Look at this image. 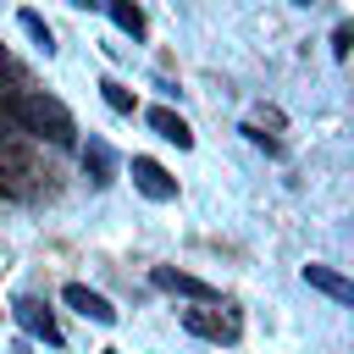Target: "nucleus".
I'll return each instance as SVG.
<instances>
[{
    "instance_id": "5",
    "label": "nucleus",
    "mask_w": 354,
    "mask_h": 354,
    "mask_svg": "<svg viewBox=\"0 0 354 354\" xmlns=\"http://www.w3.org/2000/svg\"><path fill=\"white\" fill-rule=\"evenodd\" d=\"M149 282H155L160 293H183V299H199V304H210V299H216V288H210V282H199V277H188V271H177V266H155V271H149Z\"/></svg>"
},
{
    "instance_id": "2",
    "label": "nucleus",
    "mask_w": 354,
    "mask_h": 354,
    "mask_svg": "<svg viewBox=\"0 0 354 354\" xmlns=\"http://www.w3.org/2000/svg\"><path fill=\"white\" fill-rule=\"evenodd\" d=\"M133 188H138L144 199H155V205L177 199V177H171L160 160H149V155H133Z\"/></svg>"
},
{
    "instance_id": "10",
    "label": "nucleus",
    "mask_w": 354,
    "mask_h": 354,
    "mask_svg": "<svg viewBox=\"0 0 354 354\" xmlns=\"http://www.w3.org/2000/svg\"><path fill=\"white\" fill-rule=\"evenodd\" d=\"M105 11H111V22L122 28V33H133V39H144V11L133 6V0H100Z\"/></svg>"
},
{
    "instance_id": "11",
    "label": "nucleus",
    "mask_w": 354,
    "mask_h": 354,
    "mask_svg": "<svg viewBox=\"0 0 354 354\" xmlns=\"http://www.w3.org/2000/svg\"><path fill=\"white\" fill-rule=\"evenodd\" d=\"M17 22H22V33H28V39H33V44H39V50H44V55H50V50H55V33H50V22H44V17H39V11H22V17H17Z\"/></svg>"
},
{
    "instance_id": "1",
    "label": "nucleus",
    "mask_w": 354,
    "mask_h": 354,
    "mask_svg": "<svg viewBox=\"0 0 354 354\" xmlns=\"http://www.w3.org/2000/svg\"><path fill=\"white\" fill-rule=\"evenodd\" d=\"M0 122L17 127L22 138H44V144H55V149L77 144L72 111H66L55 94H44V88H6V94H0Z\"/></svg>"
},
{
    "instance_id": "16",
    "label": "nucleus",
    "mask_w": 354,
    "mask_h": 354,
    "mask_svg": "<svg viewBox=\"0 0 354 354\" xmlns=\"http://www.w3.org/2000/svg\"><path fill=\"white\" fill-rule=\"evenodd\" d=\"M0 199H6V183H0Z\"/></svg>"
},
{
    "instance_id": "14",
    "label": "nucleus",
    "mask_w": 354,
    "mask_h": 354,
    "mask_svg": "<svg viewBox=\"0 0 354 354\" xmlns=\"http://www.w3.org/2000/svg\"><path fill=\"white\" fill-rule=\"evenodd\" d=\"M332 50L348 55V50H354V28H337V33H332Z\"/></svg>"
},
{
    "instance_id": "3",
    "label": "nucleus",
    "mask_w": 354,
    "mask_h": 354,
    "mask_svg": "<svg viewBox=\"0 0 354 354\" xmlns=\"http://www.w3.org/2000/svg\"><path fill=\"white\" fill-rule=\"evenodd\" d=\"M61 299H66V310H77L83 321H94V326H116V304H111L105 293L83 288V282H66V288H61Z\"/></svg>"
},
{
    "instance_id": "9",
    "label": "nucleus",
    "mask_w": 354,
    "mask_h": 354,
    "mask_svg": "<svg viewBox=\"0 0 354 354\" xmlns=\"http://www.w3.org/2000/svg\"><path fill=\"white\" fill-rule=\"evenodd\" d=\"M83 171L94 177V188H111V183H116V155H111L100 138H88V144H83Z\"/></svg>"
},
{
    "instance_id": "4",
    "label": "nucleus",
    "mask_w": 354,
    "mask_h": 354,
    "mask_svg": "<svg viewBox=\"0 0 354 354\" xmlns=\"http://www.w3.org/2000/svg\"><path fill=\"white\" fill-rule=\"evenodd\" d=\"M11 310H17V326H22L28 337H39V343H61V326H55L50 304H39V299H28V293H22Z\"/></svg>"
},
{
    "instance_id": "8",
    "label": "nucleus",
    "mask_w": 354,
    "mask_h": 354,
    "mask_svg": "<svg viewBox=\"0 0 354 354\" xmlns=\"http://www.w3.org/2000/svg\"><path fill=\"white\" fill-rule=\"evenodd\" d=\"M144 122H149V127H155V133H160L166 144H177V149H188V144H194L188 122H183L177 111H166V105H149V111H144Z\"/></svg>"
},
{
    "instance_id": "12",
    "label": "nucleus",
    "mask_w": 354,
    "mask_h": 354,
    "mask_svg": "<svg viewBox=\"0 0 354 354\" xmlns=\"http://www.w3.org/2000/svg\"><path fill=\"white\" fill-rule=\"evenodd\" d=\"M100 94H105V105H111V111H122V116H133V111H138V105H133V88H122L116 77H105V83H100Z\"/></svg>"
},
{
    "instance_id": "6",
    "label": "nucleus",
    "mask_w": 354,
    "mask_h": 354,
    "mask_svg": "<svg viewBox=\"0 0 354 354\" xmlns=\"http://www.w3.org/2000/svg\"><path fill=\"white\" fill-rule=\"evenodd\" d=\"M183 326L194 337H210V343H238V321L232 315H210V310H183Z\"/></svg>"
},
{
    "instance_id": "15",
    "label": "nucleus",
    "mask_w": 354,
    "mask_h": 354,
    "mask_svg": "<svg viewBox=\"0 0 354 354\" xmlns=\"http://www.w3.org/2000/svg\"><path fill=\"white\" fill-rule=\"evenodd\" d=\"M72 6H100V0H72Z\"/></svg>"
},
{
    "instance_id": "7",
    "label": "nucleus",
    "mask_w": 354,
    "mask_h": 354,
    "mask_svg": "<svg viewBox=\"0 0 354 354\" xmlns=\"http://www.w3.org/2000/svg\"><path fill=\"white\" fill-rule=\"evenodd\" d=\"M304 282H310L315 293H326L332 304H348V310H354V282H348L343 271H332V266H304Z\"/></svg>"
},
{
    "instance_id": "13",
    "label": "nucleus",
    "mask_w": 354,
    "mask_h": 354,
    "mask_svg": "<svg viewBox=\"0 0 354 354\" xmlns=\"http://www.w3.org/2000/svg\"><path fill=\"white\" fill-rule=\"evenodd\" d=\"M238 133H243V138H249V144H260V149H266V155H282V144H277V138H266V133H260V127H254V122H243V127H238Z\"/></svg>"
}]
</instances>
